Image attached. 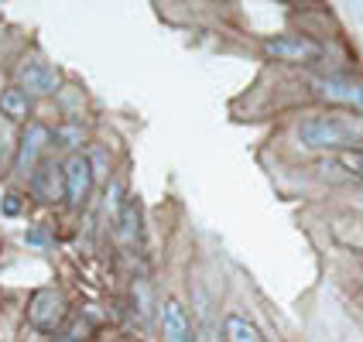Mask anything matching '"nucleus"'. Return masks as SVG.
<instances>
[{
    "mask_svg": "<svg viewBox=\"0 0 363 342\" xmlns=\"http://www.w3.org/2000/svg\"><path fill=\"white\" fill-rule=\"evenodd\" d=\"M0 113L7 117V120H18L24 123L31 117V96L21 89V86H11V89H4L0 93Z\"/></svg>",
    "mask_w": 363,
    "mask_h": 342,
    "instance_id": "obj_10",
    "label": "nucleus"
},
{
    "mask_svg": "<svg viewBox=\"0 0 363 342\" xmlns=\"http://www.w3.org/2000/svg\"><path fill=\"white\" fill-rule=\"evenodd\" d=\"M138 202L134 199H127V205H123V212H121V222H117V233H121V240L123 246H130V243L138 240Z\"/></svg>",
    "mask_w": 363,
    "mask_h": 342,
    "instance_id": "obj_12",
    "label": "nucleus"
},
{
    "mask_svg": "<svg viewBox=\"0 0 363 342\" xmlns=\"http://www.w3.org/2000/svg\"><path fill=\"white\" fill-rule=\"evenodd\" d=\"M340 164H343L350 175L363 178V151H350V154H340Z\"/></svg>",
    "mask_w": 363,
    "mask_h": 342,
    "instance_id": "obj_15",
    "label": "nucleus"
},
{
    "mask_svg": "<svg viewBox=\"0 0 363 342\" xmlns=\"http://www.w3.org/2000/svg\"><path fill=\"white\" fill-rule=\"evenodd\" d=\"M264 55L284 65H312L323 59V45L305 35H274L264 41Z\"/></svg>",
    "mask_w": 363,
    "mask_h": 342,
    "instance_id": "obj_2",
    "label": "nucleus"
},
{
    "mask_svg": "<svg viewBox=\"0 0 363 342\" xmlns=\"http://www.w3.org/2000/svg\"><path fill=\"white\" fill-rule=\"evenodd\" d=\"M18 79H21V89H24L28 96H48V93L55 89V82H59L55 79V69L41 59L24 62L18 69Z\"/></svg>",
    "mask_w": 363,
    "mask_h": 342,
    "instance_id": "obj_7",
    "label": "nucleus"
},
{
    "mask_svg": "<svg viewBox=\"0 0 363 342\" xmlns=\"http://www.w3.org/2000/svg\"><path fill=\"white\" fill-rule=\"evenodd\" d=\"M89 329H93V325H89V319H76V322H72V325H69V329H65V332L59 336V342H86Z\"/></svg>",
    "mask_w": 363,
    "mask_h": 342,
    "instance_id": "obj_14",
    "label": "nucleus"
},
{
    "mask_svg": "<svg viewBox=\"0 0 363 342\" xmlns=\"http://www.w3.org/2000/svg\"><path fill=\"white\" fill-rule=\"evenodd\" d=\"M123 205H127V199H123V185L113 178V181H110V192H106V216H110V222H113V226L121 222Z\"/></svg>",
    "mask_w": 363,
    "mask_h": 342,
    "instance_id": "obj_13",
    "label": "nucleus"
},
{
    "mask_svg": "<svg viewBox=\"0 0 363 342\" xmlns=\"http://www.w3.org/2000/svg\"><path fill=\"white\" fill-rule=\"evenodd\" d=\"M45 240V236H41V229H31V233H28V243H41Z\"/></svg>",
    "mask_w": 363,
    "mask_h": 342,
    "instance_id": "obj_17",
    "label": "nucleus"
},
{
    "mask_svg": "<svg viewBox=\"0 0 363 342\" xmlns=\"http://www.w3.org/2000/svg\"><path fill=\"white\" fill-rule=\"evenodd\" d=\"M312 93H315L319 100L333 103V106L363 113V82H357V79H346V76H319V79H312Z\"/></svg>",
    "mask_w": 363,
    "mask_h": 342,
    "instance_id": "obj_4",
    "label": "nucleus"
},
{
    "mask_svg": "<svg viewBox=\"0 0 363 342\" xmlns=\"http://www.w3.org/2000/svg\"><path fill=\"white\" fill-rule=\"evenodd\" d=\"M62 175H65V202L72 209L86 205L89 192H93V164L86 154H69V161L62 164Z\"/></svg>",
    "mask_w": 363,
    "mask_h": 342,
    "instance_id": "obj_5",
    "label": "nucleus"
},
{
    "mask_svg": "<svg viewBox=\"0 0 363 342\" xmlns=\"http://www.w3.org/2000/svg\"><path fill=\"white\" fill-rule=\"evenodd\" d=\"M223 336H226V342H264L261 329L250 322V319H243V315H226Z\"/></svg>",
    "mask_w": 363,
    "mask_h": 342,
    "instance_id": "obj_11",
    "label": "nucleus"
},
{
    "mask_svg": "<svg viewBox=\"0 0 363 342\" xmlns=\"http://www.w3.org/2000/svg\"><path fill=\"white\" fill-rule=\"evenodd\" d=\"M206 342H223V339H216V336H209V339H206Z\"/></svg>",
    "mask_w": 363,
    "mask_h": 342,
    "instance_id": "obj_18",
    "label": "nucleus"
},
{
    "mask_svg": "<svg viewBox=\"0 0 363 342\" xmlns=\"http://www.w3.org/2000/svg\"><path fill=\"white\" fill-rule=\"evenodd\" d=\"M65 298H62L59 287H38L28 302V322L35 325L38 332H59L62 319H65Z\"/></svg>",
    "mask_w": 363,
    "mask_h": 342,
    "instance_id": "obj_3",
    "label": "nucleus"
},
{
    "mask_svg": "<svg viewBox=\"0 0 363 342\" xmlns=\"http://www.w3.org/2000/svg\"><path fill=\"white\" fill-rule=\"evenodd\" d=\"M48 137H52V134H48L45 123H28V127H24L21 144H18V158H14V171H18L21 178H31V175H35V168L41 164V151H45Z\"/></svg>",
    "mask_w": 363,
    "mask_h": 342,
    "instance_id": "obj_6",
    "label": "nucleus"
},
{
    "mask_svg": "<svg viewBox=\"0 0 363 342\" xmlns=\"http://www.w3.org/2000/svg\"><path fill=\"white\" fill-rule=\"evenodd\" d=\"M162 336H164V342H196L189 312H185L182 302H175V298H168V302L162 304Z\"/></svg>",
    "mask_w": 363,
    "mask_h": 342,
    "instance_id": "obj_9",
    "label": "nucleus"
},
{
    "mask_svg": "<svg viewBox=\"0 0 363 342\" xmlns=\"http://www.w3.org/2000/svg\"><path fill=\"white\" fill-rule=\"evenodd\" d=\"M31 192L41 202H59L65 199V175L55 161H41L31 175Z\"/></svg>",
    "mask_w": 363,
    "mask_h": 342,
    "instance_id": "obj_8",
    "label": "nucleus"
},
{
    "mask_svg": "<svg viewBox=\"0 0 363 342\" xmlns=\"http://www.w3.org/2000/svg\"><path fill=\"white\" fill-rule=\"evenodd\" d=\"M298 141L308 151H363V113L336 110V113H315L298 123Z\"/></svg>",
    "mask_w": 363,
    "mask_h": 342,
    "instance_id": "obj_1",
    "label": "nucleus"
},
{
    "mask_svg": "<svg viewBox=\"0 0 363 342\" xmlns=\"http://www.w3.org/2000/svg\"><path fill=\"white\" fill-rule=\"evenodd\" d=\"M21 209H24V205H21L18 195H4V202H0V212H4V216H21Z\"/></svg>",
    "mask_w": 363,
    "mask_h": 342,
    "instance_id": "obj_16",
    "label": "nucleus"
}]
</instances>
